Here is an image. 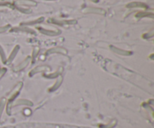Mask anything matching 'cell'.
<instances>
[{
  "label": "cell",
  "mask_w": 154,
  "mask_h": 128,
  "mask_svg": "<svg viewBox=\"0 0 154 128\" xmlns=\"http://www.w3.org/2000/svg\"><path fill=\"white\" fill-rule=\"evenodd\" d=\"M10 27H11V26H10L9 25H7V26H1V27H0V33L5 32L6 31H8V29H10Z\"/></svg>",
  "instance_id": "obj_24"
},
{
  "label": "cell",
  "mask_w": 154,
  "mask_h": 128,
  "mask_svg": "<svg viewBox=\"0 0 154 128\" xmlns=\"http://www.w3.org/2000/svg\"><path fill=\"white\" fill-rule=\"evenodd\" d=\"M38 29L41 34L47 35V36H56L61 33L59 30H49V29H45L42 27H38Z\"/></svg>",
  "instance_id": "obj_7"
},
{
  "label": "cell",
  "mask_w": 154,
  "mask_h": 128,
  "mask_svg": "<svg viewBox=\"0 0 154 128\" xmlns=\"http://www.w3.org/2000/svg\"><path fill=\"white\" fill-rule=\"evenodd\" d=\"M44 17H40V18L37 19V20H33V21H29V22H26V23H22L21 26H31V25H34V24H38V23H41L44 21Z\"/></svg>",
  "instance_id": "obj_17"
},
{
  "label": "cell",
  "mask_w": 154,
  "mask_h": 128,
  "mask_svg": "<svg viewBox=\"0 0 154 128\" xmlns=\"http://www.w3.org/2000/svg\"><path fill=\"white\" fill-rule=\"evenodd\" d=\"M135 17L137 18H143V17H150V18H153V14L152 13H148V12H138L135 14Z\"/></svg>",
  "instance_id": "obj_18"
},
{
  "label": "cell",
  "mask_w": 154,
  "mask_h": 128,
  "mask_svg": "<svg viewBox=\"0 0 154 128\" xmlns=\"http://www.w3.org/2000/svg\"><path fill=\"white\" fill-rule=\"evenodd\" d=\"M31 60H32L31 57H29V56L26 57V59H25L24 60L21 62V63H20L18 65H17V66L14 67V72H19V71H23V69H25V68H26V67L29 65Z\"/></svg>",
  "instance_id": "obj_5"
},
{
  "label": "cell",
  "mask_w": 154,
  "mask_h": 128,
  "mask_svg": "<svg viewBox=\"0 0 154 128\" xmlns=\"http://www.w3.org/2000/svg\"><path fill=\"white\" fill-rule=\"evenodd\" d=\"M0 57H1V59H2V62L3 63H6V56H5V53L4 51V49L2 48V47L0 45Z\"/></svg>",
  "instance_id": "obj_21"
},
{
  "label": "cell",
  "mask_w": 154,
  "mask_h": 128,
  "mask_svg": "<svg viewBox=\"0 0 154 128\" xmlns=\"http://www.w3.org/2000/svg\"><path fill=\"white\" fill-rule=\"evenodd\" d=\"M153 35H154V31L151 30L150 32H148V33H146L144 34V35H143V38H144V39H149V38H152V37H153Z\"/></svg>",
  "instance_id": "obj_23"
},
{
  "label": "cell",
  "mask_w": 154,
  "mask_h": 128,
  "mask_svg": "<svg viewBox=\"0 0 154 128\" xmlns=\"http://www.w3.org/2000/svg\"><path fill=\"white\" fill-rule=\"evenodd\" d=\"M110 49L114 53L118 55H120V56H128L130 55H131V52L128 51V50H124L122 49L117 48V47H114V46H110Z\"/></svg>",
  "instance_id": "obj_9"
},
{
  "label": "cell",
  "mask_w": 154,
  "mask_h": 128,
  "mask_svg": "<svg viewBox=\"0 0 154 128\" xmlns=\"http://www.w3.org/2000/svg\"><path fill=\"white\" fill-rule=\"evenodd\" d=\"M17 10H19L20 11H21L22 13H24V14H29V13L32 12L30 9H28V8H21V7H15Z\"/></svg>",
  "instance_id": "obj_22"
},
{
  "label": "cell",
  "mask_w": 154,
  "mask_h": 128,
  "mask_svg": "<svg viewBox=\"0 0 154 128\" xmlns=\"http://www.w3.org/2000/svg\"><path fill=\"white\" fill-rule=\"evenodd\" d=\"M11 32H26V33H29V34H34V35H35V32L34 30H32V29H29V28L27 27H17V28H13V29H11Z\"/></svg>",
  "instance_id": "obj_11"
},
{
  "label": "cell",
  "mask_w": 154,
  "mask_h": 128,
  "mask_svg": "<svg viewBox=\"0 0 154 128\" xmlns=\"http://www.w3.org/2000/svg\"><path fill=\"white\" fill-rule=\"evenodd\" d=\"M50 71H51V68L49 66H47V65H39V66H37L36 68H35L30 71L29 77H32V76L35 75V74H38V73L47 72V71L49 72Z\"/></svg>",
  "instance_id": "obj_4"
},
{
  "label": "cell",
  "mask_w": 154,
  "mask_h": 128,
  "mask_svg": "<svg viewBox=\"0 0 154 128\" xmlns=\"http://www.w3.org/2000/svg\"><path fill=\"white\" fill-rule=\"evenodd\" d=\"M38 53H39V48H38V47L34 48L33 52H32V59H35V57L38 56Z\"/></svg>",
  "instance_id": "obj_25"
},
{
  "label": "cell",
  "mask_w": 154,
  "mask_h": 128,
  "mask_svg": "<svg viewBox=\"0 0 154 128\" xmlns=\"http://www.w3.org/2000/svg\"><path fill=\"white\" fill-rule=\"evenodd\" d=\"M22 88H23V83H22V82H19V83H17V84L14 86L12 90L10 92L9 95H8V106H7V113H8V115H11V106H12L13 101L14 100V99H15L17 97V95H19Z\"/></svg>",
  "instance_id": "obj_1"
},
{
  "label": "cell",
  "mask_w": 154,
  "mask_h": 128,
  "mask_svg": "<svg viewBox=\"0 0 154 128\" xmlns=\"http://www.w3.org/2000/svg\"><path fill=\"white\" fill-rule=\"evenodd\" d=\"M47 22L50 23H53V24L58 25L60 26H66V25H74L77 23V20H58L54 18H50Z\"/></svg>",
  "instance_id": "obj_2"
},
{
  "label": "cell",
  "mask_w": 154,
  "mask_h": 128,
  "mask_svg": "<svg viewBox=\"0 0 154 128\" xmlns=\"http://www.w3.org/2000/svg\"><path fill=\"white\" fill-rule=\"evenodd\" d=\"M20 105H25V106H32L33 105L32 102H31L29 100L26 99H20L17 100L15 101L14 103V106H20Z\"/></svg>",
  "instance_id": "obj_14"
},
{
  "label": "cell",
  "mask_w": 154,
  "mask_h": 128,
  "mask_svg": "<svg viewBox=\"0 0 154 128\" xmlns=\"http://www.w3.org/2000/svg\"><path fill=\"white\" fill-rule=\"evenodd\" d=\"M116 124V120H112L110 121V123L107 124L105 125H100V127L101 128H112Z\"/></svg>",
  "instance_id": "obj_20"
},
{
  "label": "cell",
  "mask_w": 154,
  "mask_h": 128,
  "mask_svg": "<svg viewBox=\"0 0 154 128\" xmlns=\"http://www.w3.org/2000/svg\"><path fill=\"white\" fill-rule=\"evenodd\" d=\"M7 72V69L5 68H0V80L2 78L4 75L5 74V73Z\"/></svg>",
  "instance_id": "obj_26"
},
{
  "label": "cell",
  "mask_w": 154,
  "mask_h": 128,
  "mask_svg": "<svg viewBox=\"0 0 154 128\" xmlns=\"http://www.w3.org/2000/svg\"><path fill=\"white\" fill-rule=\"evenodd\" d=\"M15 5L17 6H36L37 2L34 0H17L15 2Z\"/></svg>",
  "instance_id": "obj_8"
},
{
  "label": "cell",
  "mask_w": 154,
  "mask_h": 128,
  "mask_svg": "<svg viewBox=\"0 0 154 128\" xmlns=\"http://www.w3.org/2000/svg\"><path fill=\"white\" fill-rule=\"evenodd\" d=\"M62 81H63V78H62L61 76L58 77L57 80H56V83H54V85H53L51 88L49 89V92H54V91L57 90V89L59 88V86H61V84H62Z\"/></svg>",
  "instance_id": "obj_13"
},
{
  "label": "cell",
  "mask_w": 154,
  "mask_h": 128,
  "mask_svg": "<svg viewBox=\"0 0 154 128\" xmlns=\"http://www.w3.org/2000/svg\"><path fill=\"white\" fill-rule=\"evenodd\" d=\"M7 100L5 97H2L0 100V118L2 117V115L3 113L4 109H5V105H6Z\"/></svg>",
  "instance_id": "obj_19"
},
{
  "label": "cell",
  "mask_w": 154,
  "mask_h": 128,
  "mask_svg": "<svg viewBox=\"0 0 154 128\" xmlns=\"http://www.w3.org/2000/svg\"><path fill=\"white\" fill-rule=\"evenodd\" d=\"M62 67H60V68H59V69L56 71V72H53V73H51V74H46V75H44V77H47V78H48V79L57 78L58 77H59V76H60V74H62Z\"/></svg>",
  "instance_id": "obj_15"
},
{
  "label": "cell",
  "mask_w": 154,
  "mask_h": 128,
  "mask_svg": "<svg viewBox=\"0 0 154 128\" xmlns=\"http://www.w3.org/2000/svg\"><path fill=\"white\" fill-rule=\"evenodd\" d=\"M14 8H15V7L9 2L0 3V11H5V9H14Z\"/></svg>",
  "instance_id": "obj_16"
},
{
  "label": "cell",
  "mask_w": 154,
  "mask_h": 128,
  "mask_svg": "<svg viewBox=\"0 0 154 128\" xmlns=\"http://www.w3.org/2000/svg\"><path fill=\"white\" fill-rule=\"evenodd\" d=\"M82 12L84 14H101V15H105L106 11L102 8H93V7H86L82 9Z\"/></svg>",
  "instance_id": "obj_3"
},
{
  "label": "cell",
  "mask_w": 154,
  "mask_h": 128,
  "mask_svg": "<svg viewBox=\"0 0 154 128\" xmlns=\"http://www.w3.org/2000/svg\"><path fill=\"white\" fill-rule=\"evenodd\" d=\"M0 68H1V67H0Z\"/></svg>",
  "instance_id": "obj_28"
},
{
  "label": "cell",
  "mask_w": 154,
  "mask_h": 128,
  "mask_svg": "<svg viewBox=\"0 0 154 128\" xmlns=\"http://www.w3.org/2000/svg\"><path fill=\"white\" fill-rule=\"evenodd\" d=\"M126 7L128 8H143V9H146L148 8V6L145 3L140 2H132L130 3L127 4Z\"/></svg>",
  "instance_id": "obj_10"
},
{
  "label": "cell",
  "mask_w": 154,
  "mask_h": 128,
  "mask_svg": "<svg viewBox=\"0 0 154 128\" xmlns=\"http://www.w3.org/2000/svg\"><path fill=\"white\" fill-rule=\"evenodd\" d=\"M19 50H20V46L17 45L15 47H14V50H13L12 51H11V54H10L9 57H8V59H7L6 63L9 64V63H11V62H12L13 60H14V58L16 57L17 54V53H18Z\"/></svg>",
  "instance_id": "obj_12"
},
{
  "label": "cell",
  "mask_w": 154,
  "mask_h": 128,
  "mask_svg": "<svg viewBox=\"0 0 154 128\" xmlns=\"http://www.w3.org/2000/svg\"><path fill=\"white\" fill-rule=\"evenodd\" d=\"M46 1H55V0H46Z\"/></svg>",
  "instance_id": "obj_27"
},
{
  "label": "cell",
  "mask_w": 154,
  "mask_h": 128,
  "mask_svg": "<svg viewBox=\"0 0 154 128\" xmlns=\"http://www.w3.org/2000/svg\"><path fill=\"white\" fill-rule=\"evenodd\" d=\"M53 53H59V54L62 55H67L68 54V50L65 48L63 47H53V48H50L46 52V54L47 55H50L53 54Z\"/></svg>",
  "instance_id": "obj_6"
}]
</instances>
